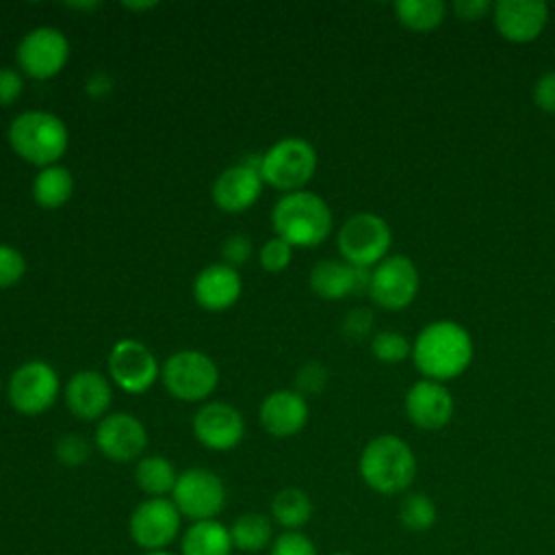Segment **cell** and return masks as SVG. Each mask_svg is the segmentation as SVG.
Returning <instances> with one entry per match:
<instances>
[{
    "mask_svg": "<svg viewBox=\"0 0 555 555\" xmlns=\"http://www.w3.org/2000/svg\"><path fill=\"white\" fill-rule=\"evenodd\" d=\"M230 529L219 520L193 522L182 535V555H230Z\"/></svg>",
    "mask_w": 555,
    "mask_h": 555,
    "instance_id": "obj_24",
    "label": "cell"
},
{
    "mask_svg": "<svg viewBox=\"0 0 555 555\" xmlns=\"http://www.w3.org/2000/svg\"><path fill=\"white\" fill-rule=\"evenodd\" d=\"M399 520L408 531H427L436 522V505L423 492H410L399 503Z\"/></svg>",
    "mask_w": 555,
    "mask_h": 555,
    "instance_id": "obj_29",
    "label": "cell"
},
{
    "mask_svg": "<svg viewBox=\"0 0 555 555\" xmlns=\"http://www.w3.org/2000/svg\"><path fill=\"white\" fill-rule=\"evenodd\" d=\"M271 516L286 531H297L312 516V501L301 488H282L271 499Z\"/></svg>",
    "mask_w": 555,
    "mask_h": 555,
    "instance_id": "obj_26",
    "label": "cell"
},
{
    "mask_svg": "<svg viewBox=\"0 0 555 555\" xmlns=\"http://www.w3.org/2000/svg\"><path fill=\"white\" fill-rule=\"evenodd\" d=\"M533 102L540 111L555 115V69L542 74L533 85Z\"/></svg>",
    "mask_w": 555,
    "mask_h": 555,
    "instance_id": "obj_38",
    "label": "cell"
},
{
    "mask_svg": "<svg viewBox=\"0 0 555 555\" xmlns=\"http://www.w3.org/2000/svg\"><path fill=\"white\" fill-rule=\"evenodd\" d=\"M327 384V369L321 362H306L295 375V390L299 395H317Z\"/></svg>",
    "mask_w": 555,
    "mask_h": 555,
    "instance_id": "obj_34",
    "label": "cell"
},
{
    "mask_svg": "<svg viewBox=\"0 0 555 555\" xmlns=\"http://www.w3.org/2000/svg\"><path fill=\"white\" fill-rule=\"evenodd\" d=\"M271 225L275 236L295 247L321 245L334 225L330 204L312 191L284 193L271 210Z\"/></svg>",
    "mask_w": 555,
    "mask_h": 555,
    "instance_id": "obj_2",
    "label": "cell"
},
{
    "mask_svg": "<svg viewBox=\"0 0 555 555\" xmlns=\"http://www.w3.org/2000/svg\"><path fill=\"white\" fill-rule=\"evenodd\" d=\"M24 91V74L15 67H0V106H9L20 100Z\"/></svg>",
    "mask_w": 555,
    "mask_h": 555,
    "instance_id": "obj_37",
    "label": "cell"
},
{
    "mask_svg": "<svg viewBox=\"0 0 555 555\" xmlns=\"http://www.w3.org/2000/svg\"><path fill=\"white\" fill-rule=\"evenodd\" d=\"M230 538L232 546L243 551V553H258L269 546L273 538V525L269 516L260 512H247L241 514L232 527H230Z\"/></svg>",
    "mask_w": 555,
    "mask_h": 555,
    "instance_id": "obj_27",
    "label": "cell"
},
{
    "mask_svg": "<svg viewBox=\"0 0 555 555\" xmlns=\"http://www.w3.org/2000/svg\"><path fill=\"white\" fill-rule=\"evenodd\" d=\"M89 453H91V444L78 434H65L54 444L56 460L65 466H72V468L85 464L89 460Z\"/></svg>",
    "mask_w": 555,
    "mask_h": 555,
    "instance_id": "obj_33",
    "label": "cell"
},
{
    "mask_svg": "<svg viewBox=\"0 0 555 555\" xmlns=\"http://www.w3.org/2000/svg\"><path fill=\"white\" fill-rule=\"evenodd\" d=\"M98 451L119 464L141 460L147 447V429L130 412H108L95 427Z\"/></svg>",
    "mask_w": 555,
    "mask_h": 555,
    "instance_id": "obj_15",
    "label": "cell"
},
{
    "mask_svg": "<svg viewBox=\"0 0 555 555\" xmlns=\"http://www.w3.org/2000/svg\"><path fill=\"white\" fill-rule=\"evenodd\" d=\"M145 555H173V553H169V551H145Z\"/></svg>",
    "mask_w": 555,
    "mask_h": 555,
    "instance_id": "obj_42",
    "label": "cell"
},
{
    "mask_svg": "<svg viewBox=\"0 0 555 555\" xmlns=\"http://www.w3.org/2000/svg\"><path fill=\"white\" fill-rule=\"evenodd\" d=\"M243 293L238 269L225 262L206 264L193 280V299L208 312L232 308Z\"/></svg>",
    "mask_w": 555,
    "mask_h": 555,
    "instance_id": "obj_22",
    "label": "cell"
},
{
    "mask_svg": "<svg viewBox=\"0 0 555 555\" xmlns=\"http://www.w3.org/2000/svg\"><path fill=\"white\" fill-rule=\"evenodd\" d=\"M171 501L178 512L193 522L215 520L225 507V486L221 477L208 468H186L178 475Z\"/></svg>",
    "mask_w": 555,
    "mask_h": 555,
    "instance_id": "obj_11",
    "label": "cell"
},
{
    "mask_svg": "<svg viewBox=\"0 0 555 555\" xmlns=\"http://www.w3.org/2000/svg\"><path fill=\"white\" fill-rule=\"evenodd\" d=\"M371 271L353 267L345 260H321L310 271V288L314 295L327 301H338L349 295L369 293L371 286Z\"/></svg>",
    "mask_w": 555,
    "mask_h": 555,
    "instance_id": "obj_20",
    "label": "cell"
},
{
    "mask_svg": "<svg viewBox=\"0 0 555 555\" xmlns=\"http://www.w3.org/2000/svg\"><path fill=\"white\" fill-rule=\"evenodd\" d=\"M178 475L176 466L163 455H143L134 468V481L147 499L171 494Z\"/></svg>",
    "mask_w": 555,
    "mask_h": 555,
    "instance_id": "obj_25",
    "label": "cell"
},
{
    "mask_svg": "<svg viewBox=\"0 0 555 555\" xmlns=\"http://www.w3.org/2000/svg\"><path fill=\"white\" fill-rule=\"evenodd\" d=\"M61 392V379L56 369L46 360H28L20 364L7 386L9 403L24 416H37L48 412Z\"/></svg>",
    "mask_w": 555,
    "mask_h": 555,
    "instance_id": "obj_8",
    "label": "cell"
},
{
    "mask_svg": "<svg viewBox=\"0 0 555 555\" xmlns=\"http://www.w3.org/2000/svg\"><path fill=\"white\" fill-rule=\"evenodd\" d=\"M160 382L167 392L186 403L208 399L219 384L217 362L197 349H182L171 353L160 366Z\"/></svg>",
    "mask_w": 555,
    "mask_h": 555,
    "instance_id": "obj_6",
    "label": "cell"
},
{
    "mask_svg": "<svg viewBox=\"0 0 555 555\" xmlns=\"http://www.w3.org/2000/svg\"><path fill=\"white\" fill-rule=\"evenodd\" d=\"M11 150L39 169L56 165L69 145L65 121L50 111H24L13 117L7 130Z\"/></svg>",
    "mask_w": 555,
    "mask_h": 555,
    "instance_id": "obj_3",
    "label": "cell"
},
{
    "mask_svg": "<svg viewBox=\"0 0 555 555\" xmlns=\"http://www.w3.org/2000/svg\"><path fill=\"white\" fill-rule=\"evenodd\" d=\"M397 20L414 33H429L438 28L447 15L442 0H399L395 2Z\"/></svg>",
    "mask_w": 555,
    "mask_h": 555,
    "instance_id": "obj_28",
    "label": "cell"
},
{
    "mask_svg": "<svg viewBox=\"0 0 555 555\" xmlns=\"http://www.w3.org/2000/svg\"><path fill=\"white\" fill-rule=\"evenodd\" d=\"M492 9V4L488 0H457L453 2V11L457 17L462 20H481L488 11Z\"/></svg>",
    "mask_w": 555,
    "mask_h": 555,
    "instance_id": "obj_40",
    "label": "cell"
},
{
    "mask_svg": "<svg viewBox=\"0 0 555 555\" xmlns=\"http://www.w3.org/2000/svg\"><path fill=\"white\" fill-rule=\"evenodd\" d=\"M262 186L264 182L260 176V154H254V158L225 167L215 178L210 197L219 210L228 215H241L258 202Z\"/></svg>",
    "mask_w": 555,
    "mask_h": 555,
    "instance_id": "obj_13",
    "label": "cell"
},
{
    "mask_svg": "<svg viewBox=\"0 0 555 555\" xmlns=\"http://www.w3.org/2000/svg\"><path fill=\"white\" fill-rule=\"evenodd\" d=\"M492 20L503 39L529 43L542 35L548 22V7L540 0H499L492 4Z\"/></svg>",
    "mask_w": 555,
    "mask_h": 555,
    "instance_id": "obj_17",
    "label": "cell"
},
{
    "mask_svg": "<svg viewBox=\"0 0 555 555\" xmlns=\"http://www.w3.org/2000/svg\"><path fill=\"white\" fill-rule=\"evenodd\" d=\"M269 555H317V548L306 533L284 531L273 540Z\"/></svg>",
    "mask_w": 555,
    "mask_h": 555,
    "instance_id": "obj_35",
    "label": "cell"
},
{
    "mask_svg": "<svg viewBox=\"0 0 555 555\" xmlns=\"http://www.w3.org/2000/svg\"><path fill=\"white\" fill-rule=\"evenodd\" d=\"M291 260H293V247L275 234L267 238L258 251V262L269 273L284 271L291 264Z\"/></svg>",
    "mask_w": 555,
    "mask_h": 555,
    "instance_id": "obj_31",
    "label": "cell"
},
{
    "mask_svg": "<svg viewBox=\"0 0 555 555\" xmlns=\"http://www.w3.org/2000/svg\"><path fill=\"white\" fill-rule=\"evenodd\" d=\"M124 7L130 9V11H132V9H150V7H154V2H143V4H132V2H130V4H124Z\"/></svg>",
    "mask_w": 555,
    "mask_h": 555,
    "instance_id": "obj_41",
    "label": "cell"
},
{
    "mask_svg": "<svg viewBox=\"0 0 555 555\" xmlns=\"http://www.w3.org/2000/svg\"><path fill=\"white\" fill-rule=\"evenodd\" d=\"M371 353L375 356V360L386 362V364H397L403 362L408 356H412V345L408 343V338L399 332H377L371 340Z\"/></svg>",
    "mask_w": 555,
    "mask_h": 555,
    "instance_id": "obj_30",
    "label": "cell"
},
{
    "mask_svg": "<svg viewBox=\"0 0 555 555\" xmlns=\"http://www.w3.org/2000/svg\"><path fill=\"white\" fill-rule=\"evenodd\" d=\"M310 408L304 395L297 390H273L269 392L258 408L260 425L273 438L297 436L308 425Z\"/></svg>",
    "mask_w": 555,
    "mask_h": 555,
    "instance_id": "obj_19",
    "label": "cell"
},
{
    "mask_svg": "<svg viewBox=\"0 0 555 555\" xmlns=\"http://www.w3.org/2000/svg\"><path fill=\"white\" fill-rule=\"evenodd\" d=\"M74 186L76 182L72 171L56 163L37 171L33 180V199L43 210H56L72 199Z\"/></svg>",
    "mask_w": 555,
    "mask_h": 555,
    "instance_id": "obj_23",
    "label": "cell"
},
{
    "mask_svg": "<svg viewBox=\"0 0 555 555\" xmlns=\"http://www.w3.org/2000/svg\"><path fill=\"white\" fill-rule=\"evenodd\" d=\"M63 397L76 418L100 421L108 414L113 401L111 379L98 371H78L67 379Z\"/></svg>",
    "mask_w": 555,
    "mask_h": 555,
    "instance_id": "obj_18",
    "label": "cell"
},
{
    "mask_svg": "<svg viewBox=\"0 0 555 555\" xmlns=\"http://www.w3.org/2000/svg\"><path fill=\"white\" fill-rule=\"evenodd\" d=\"M412 360L425 379L442 384L470 366L473 338L468 330L455 321H434L416 336Z\"/></svg>",
    "mask_w": 555,
    "mask_h": 555,
    "instance_id": "obj_1",
    "label": "cell"
},
{
    "mask_svg": "<svg viewBox=\"0 0 555 555\" xmlns=\"http://www.w3.org/2000/svg\"><path fill=\"white\" fill-rule=\"evenodd\" d=\"M160 366L152 349L137 338L117 340L106 358L108 379L130 395L150 390L160 379Z\"/></svg>",
    "mask_w": 555,
    "mask_h": 555,
    "instance_id": "obj_10",
    "label": "cell"
},
{
    "mask_svg": "<svg viewBox=\"0 0 555 555\" xmlns=\"http://www.w3.org/2000/svg\"><path fill=\"white\" fill-rule=\"evenodd\" d=\"M0 395H2V384H0Z\"/></svg>",
    "mask_w": 555,
    "mask_h": 555,
    "instance_id": "obj_44",
    "label": "cell"
},
{
    "mask_svg": "<svg viewBox=\"0 0 555 555\" xmlns=\"http://www.w3.org/2000/svg\"><path fill=\"white\" fill-rule=\"evenodd\" d=\"M405 412L421 429H442L453 416V397L444 384L421 379L405 395Z\"/></svg>",
    "mask_w": 555,
    "mask_h": 555,
    "instance_id": "obj_21",
    "label": "cell"
},
{
    "mask_svg": "<svg viewBox=\"0 0 555 555\" xmlns=\"http://www.w3.org/2000/svg\"><path fill=\"white\" fill-rule=\"evenodd\" d=\"M17 69L33 80H50L63 72L69 61V41L54 26L28 30L15 50Z\"/></svg>",
    "mask_w": 555,
    "mask_h": 555,
    "instance_id": "obj_9",
    "label": "cell"
},
{
    "mask_svg": "<svg viewBox=\"0 0 555 555\" xmlns=\"http://www.w3.org/2000/svg\"><path fill=\"white\" fill-rule=\"evenodd\" d=\"M334 555H351V553H334Z\"/></svg>",
    "mask_w": 555,
    "mask_h": 555,
    "instance_id": "obj_43",
    "label": "cell"
},
{
    "mask_svg": "<svg viewBox=\"0 0 555 555\" xmlns=\"http://www.w3.org/2000/svg\"><path fill=\"white\" fill-rule=\"evenodd\" d=\"M193 436L210 451H230L245 436V418L225 401H206L193 416Z\"/></svg>",
    "mask_w": 555,
    "mask_h": 555,
    "instance_id": "obj_16",
    "label": "cell"
},
{
    "mask_svg": "<svg viewBox=\"0 0 555 555\" xmlns=\"http://www.w3.org/2000/svg\"><path fill=\"white\" fill-rule=\"evenodd\" d=\"M26 256L7 243H0V288H11L26 275Z\"/></svg>",
    "mask_w": 555,
    "mask_h": 555,
    "instance_id": "obj_32",
    "label": "cell"
},
{
    "mask_svg": "<svg viewBox=\"0 0 555 555\" xmlns=\"http://www.w3.org/2000/svg\"><path fill=\"white\" fill-rule=\"evenodd\" d=\"M392 232L386 219L373 212L351 215L338 230L336 245L345 262L362 269L377 267L390 249Z\"/></svg>",
    "mask_w": 555,
    "mask_h": 555,
    "instance_id": "obj_7",
    "label": "cell"
},
{
    "mask_svg": "<svg viewBox=\"0 0 555 555\" xmlns=\"http://www.w3.org/2000/svg\"><path fill=\"white\" fill-rule=\"evenodd\" d=\"M251 238L247 234H230L223 245H221V258L225 264L238 269L241 264H245L251 256Z\"/></svg>",
    "mask_w": 555,
    "mask_h": 555,
    "instance_id": "obj_36",
    "label": "cell"
},
{
    "mask_svg": "<svg viewBox=\"0 0 555 555\" xmlns=\"http://www.w3.org/2000/svg\"><path fill=\"white\" fill-rule=\"evenodd\" d=\"M319 165L317 150L301 137H282L260 154L262 182L284 191H304Z\"/></svg>",
    "mask_w": 555,
    "mask_h": 555,
    "instance_id": "obj_5",
    "label": "cell"
},
{
    "mask_svg": "<svg viewBox=\"0 0 555 555\" xmlns=\"http://www.w3.org/2000/svg\"><path fill=\"white\" fill-rule=\"evenodd\" d=\"M180 520L182 514L171 499H145L130 514V538L143 551H163L176 540L180 531Z\"/></svg>",
    "mask_w": 555,
    "mask_h": 555,
    "instance_id": "obj_14",
    "label": "cell"
},
{
    "mask_svg": "<svg viewBox=\"0 0 555 555\" xmlns=\"http://www.w3.org/2000/svg\"><path fill=\"white\" fill-rule=\"evenodd\" d=\"M358 468L371 490L390 496L410 488L416 477V457L403 438L382 434L366 442Z\"/></svg>",
    "mask_w": 555,
    "mask_h": 555,
    "instance_id": "obj_4",
    "label": "cell"
},
{
    "mask_svg": "<svg viewBox=\"0 0 555 555\" xmlns=\"http://www.w3.org/2000/svg\"><path fill=\"white\" fill-rule=\"evenodd\" d=\"M418 284V269L408 256H386L371 271L369 295L384 310H403L414 301Z\"/></svg>",
    "mask_w": 555,
    "mask_h": 555,
    "instance_id": "obj_12",
    "label": "cell"
},
{
    "mask_svg": "<svg viewBox=\"0 0 555 555\" xmlns=\"http://www.w3.org/2000/svg\"><path fill=\"white\" fill-rule=\"evenodd\" d=\"M373 327V314L366 308H353L343 319V334L349 338H364Z\"/></svg>",
    "mask_w": 555,
    "mask_h": 555,
    "instance_id": "obj_39",
    "label": "cell"
}]
</instances>
